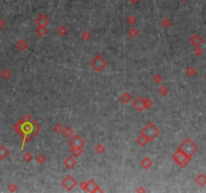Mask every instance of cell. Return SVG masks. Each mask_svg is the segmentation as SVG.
Masks as SVG:
<instances>
[{"mask_svg": "<svg viewBox=\"0 0 206 193\" xmlns=\"http://www.w3.org/2000/svg\"><path fill=\"white\" fill-rule=\"evenodd\" d=\"M57 33L62 36H64V35L67 34V28L64 25H60L59 28H57Z\"/></svg>", "mask_w": 206, "mask_h": 193, "instance_id": "cell-24", "label": "cell"}, {"mask_svg": "<svg viewBox=\"0 0 206 193\" xmlns=\"http://www.w3.org/2000/svg\"><path fill=\"white\" fill-rule=\"evenodd\" d=\"M137 22V18L134 15H130L127 17V23H129L130 25H134Z\"/></svg>", "mask_w": 206, "mask_h": 193, "instance_id": "cell-32", "label": "cell"}, {"mask_svg": "<svg viewBox=\"0 0 206 193\" xmlns=\"http://www.w3.org/2000/svg\"><path fill=\"white\" fill-rule=\"evenodd\" d=\"M95 151L98 154H104V153L106 152V147L103 144H98L95 147Z\"/></svg>", "mask_w": 206, "mask_h": 193, "instance_id": "cell-23", "label": "cell"}, {"mask_svg": "<svg viewBox=\"0 0 206 193\" xmlns=\"http://www.w3.org/2000/svg\"><path fill=\"white\" fill-rule=\"evenodd\" d=\"M14 130L19 135L23 136V141L21 144V151H23L25 143L31 140L40 131V125L35 122L29 115H25L20 122H18L15 125Z\"/></svg>", "mask_w": 206, "mask_h": 193, "instance_id": "cell-1", "label": "cell"}, {"mask_svg": "<svg viewBox=\"0 0 206 193\" xmlns=\"http://www.w3.org/2000/svg\"><path fill=\"white\" fill-rule=\"evenodd\" d=\"M205 79H206V76H205Z\"/></svg>", "mask_w": 206, "mask_h": 193, "instance_id": "cell-43", "label": "cell"}, {"mask_svg": "<svg viewBox=\"0 0 206 193\" xmlns=\"http://www.w3.org/2000/svg\"><path fill=\"white\" fill-rule=\"evenodd\" d=\"M194 53H195V56H201L203 54V49L200 48L198 46V48H196V49H195Z\"/></svg>", "mask_w": 206, "mask_h": 193, "instance_id": "cell-36", "label": "cell"}, {"mask_svg": "<svg viewBox=\"0 0 206 193\" xmlns=\"http://www.w3.org/2000/svg\"><path fill=\"white\" fill-rule=\"evenodd\" d=\"M131 1H132V2H133V3H136V2H137V1H138V0H131Z\"/></svg>", "mask_w": 206, "mask_h": 193, "instance_id": "cell-41", "label": "cell"}, {"mask_svg": "<svg viewBox=\"0 0 206 193\" xmlns=\"http://www.w3.org/2000/svg\"><path fill=\"white\" fill-rule=\"evenodd\" d=\"M181 1H183V2H185V1H187V0H181Z\"/></svg>", "mask_w": 206, "mask_h": 193, "instance_id": "cell-42", "label": "cell"}, {"mask_svg": "<svg viewBox=\"0 0 206 193\" xmlns=\"http://www.w3.org/2000/svg\"><path fill=\"white\" fill-rule=\"evenodd\" d=\"M62 134H64L67 138H70V139L73 136V135H75V133H73V130L70 128V127H65V128H64Z\"/></svg>", "mask_w": 206, "mask_h": 193, "instance_id": "cell-20", "label": "cell"}, {"mask_svg": "<svg viewBox=\"0 0 206 193\" xmlns=\"http://www.w3.org/2000/svg\"><path fill=\"white\" fill-rule=\"evenodd\" d=\"M34 22L37 26L40 27H46L49 24V18L45 14H39L36 18L34 19Z\"/></svg>", "mask_w": 206, "mask_h": 193, "instance_id": "cell-8", "label": "cell"}, {"mask_svg": "<svg viewBox=\"0 0 206 193\" xmlns=\"http://www.w3.org/2000/svg\"><path fill=\"white\" fill-rule=\"evenodd\" d=\"M9 190L10 191H16V190H17V185H16V184H13V183H11L9 185Z\"/></svg>", "mask_w": 206, "mask_h": 193, "instance_id": "cell-37", "label": "cell"}, {"mask_svg": "<svg viewBox=\"0 0 206 193\" xmlns=\"http://www.w3.org/2000/svg\"><path fill=\"white\" fill-rule=\"evenodd\" d=\"M153 82H155V84H160V82H163V76H162L160 73L155 74L153 78Z\"/></svg>", "mask_w": 206, "mask_h": 193, "instance_id": "cell-30", "label": "cell"}, {"mask_svg": "<svg viewBox=\"0 0 206 193\" xmlns=\"http://www.w3.org/2000/svg\"><path fill=\"white\" fill-rule=\"evenodd\" d=\"M82 152H84V148H82V147H73V148H70V153H71V155H73V157H79V156H81Z\"/></svg>", "mask_w": 206, "mask_h": 193, "instance_id": "cell-15", "label": "cell"}, {"mask_svg": "<svg viewBox=\"0 0 206 193\" xmlns=\"http://www.w3.org/2000/svg\"><path fill=\"white\" fill-rule=\"evenodd\" d=\"M68 146H70V148H73V147L84 148V146H86V141H84L79 135H73V136L70 138V141H68Z\"/></svg>", "mask_w": 206, "mask_h": 193, "instance_id": "cell-7", "label": "cell"}, {"mask_svg": "<svg viewBox=\"0 0 206 193\" xmlns=\"http://www.w3.org/2000/svg\"><path fill=\"white\" fill-rule=\"evenodd\" d=\"M3 25H4V21L0 18V28H1V27H3Z\"/></svg>", "mask_w": 206, "mask_h": 193, "instance_id": "cell-39", "label": "cell"}, {"mask_svg": "<svg viewBox=\"0 0 206 193\" xmlns=\"http://www.w3.org/2000/svg\"><path fill=\"white\" fill-rule=\"evenodd\" d=\"M186 73H187L188 76H194L196 74V70L193 67H189L187 70H186Z\"/></svg>", "mask_w": 206, "mask_h": 193, "instance_id": "cell-31", "label": "cell"}, {"mask_svg": "<svg viewBox=\"0 0 206 193\" xmlns=\"http://www.w3.org/2000/svg\"><path fill=\"white\" fill-rule=\"evenodd\" d=\"M133 108L136 110V111L138 112H143L145 110V107H144V99L142 98V96H139V98H137L135 101L133 102Z\"/></svg>", "mask_w": 206, "mask_h": 193, "instance_id": "cell-10", "label": "cell"}, {"mask_svg": "<svg viewBox=\"0 0 206 193\" xmlns=\"http://www.w3.org/2000/svg\"><path fill=\"white\" fill-rule=\"evenodd\" d=\"M154 105L153 103V101L151 100V99L149 98H145L144 99V107H145V110H148V109H150L151 107H152Z\"/></svg>", "mask_w": 206, "mask_h": 193, "instance_id": "cell-25", "label": "cell"}, {"mask_svg": "<svg viewBox=\"0 0 206 193\" xmlns=\"http://www.w3.org/2000/svg\"><path fill=\"white\" fill-rule=\"evenodd\" d=\"M86 191H87V192H103V189L100 188V186L96 183L95 180L90 179V180L87 182Z\"/></svg>", "mask_w": 206, "mask_h": 193, "instance_id": "cell-9", "label": "cell"}, {"mask_svg": "<svg viewBox=\"0 0 206 193\" xmlns=\"http://www.w3.org/2000/svg\"><path fill=\"white\" fill-rule=\"evenodd\" d=\"M178 149H179L180 151H182L183 153H185L187 156L191 157V158H192V156L198 151V147H197V145L192 141L190 138H186V139L180 144Z\"/></svg>", "mask_w": 206, "mask_h": 193, "instance_id": "cell-3", "label": "cell"}, {"mask_svg": "<svg viewBox=\"0 0 206 193\" xmlns=\"http://www.w3.org/2000/svg\"><path fill=\"white\" fill-rule=\"evenodd\" d=\"M60 184H62V186L64 187L67 191H71V190L76 186L78 182H76V180L73 177V176L67 175L62 179V181L60 182Z\"/></svg>", "mask_w": 206, "mask_h": 193, "instance_id": "cell-6", "label": "cell"}, {"mask_svg": "<svg viewBox=\"0 0 206 193\" xmlns=\"http://www.w3.org/2000/svg\"><path fill=\"white\" fill-rule=\"evenodd\" d=\"M128 33H129V35H130L131 37L135 38V37H137L139 35L140 31H139V29L136 28V27H132V28H130V30H129Z\"/></svg>", "mask_w": 206, "mask_h": 193, "instance_id": "cell-22", "label": "cell"}, {"mask_svg": "<svg viewBox=\"0 0 206 193\" xmlns=\"http://www.w3.org/2000/svg\"><path fill=\"white\" fill-rule=\"evenodd\" d=\"M36 162L38 164H40V165H42V164H44L45 162H46V158H45V156L44 155H42V154H40V155H38L36 157Z\"/></svg>", "mask_w": 206, "mask_h": 193, "instance_id": "cell-29", "label": "cell"}, {"mask_svg": "<svg viewBox=\"0 0 206 193\" xmlns=\"http://www.w3.org/2000/svg\"><path fill=\"white\" fill-rule=\"evenodd\" d=\"M161 24L163 25V27H165V28H167V27H169L172 23H171V20H170L169 18H164L163 20H162Z\"/></svg>", "mask_w": 206, "mask_h": 193, "instance_id": "cell-34", "label": "cell"}, {"mask_svg": "<svg viewBox=\"0 0 206 193\" xmlns=\"http://www.w3.org/2000/svg\"><path fill=\"white\" fill-rule=\"evenodd\" d=\"M35 32H36L37 36L39 37H44L46 34H47L48 30L46 27H40V26H37L36 30H35Z\"/></svg>", "mask_w": 206, "mask_h": 193, "instance_id": "cell-17", "label": "cell"}, {"mask_svg": "<svg viewBox=\"0 0 206 193\" xmlns=\"http://www.w3.org/2000/svg\"><path fill=\"white\" fill-rule=\"evenodd\" d=\"M189 42H190L191 45L195 46V48H198V46H200V45H201V43L203 42V39H202V37L200 36L199 34L195 33V34H193L190 37V39H189Z\"/></svg>", "mask_w": 206, "mask_h": 193, "instance_id": "cell-11", "label": "cell"}, {"mask_svg": "<svg viewBox=\"0 0 206 193\" xmlns=\"http://www.w3.org/2000/svg\"><path fill=\"white\" fill-rule=\"evenodd\" d=\"M172 159L176 162V164L179 165L180 167H186L189 164V162L191 161V157L186 155L185 153H183L182 151H180L179 149H177V151L173 154Z\"/></svg>", "mask_w": 206, "mask_h": 193, "instance_id": "cell-5", "label": "cell"}, {"mask_svg": "<svg viewBox=\"0 0 206 193\" xmlns=\"http://www.w3.org/2000/svg\"><path fill=\"white\" fill-rule=\"evenodd\" d=\"M82 38L84 39V41H89L90 40V38H92V34H90V31H87V30H86V31H84L82 33Z\"/></svg>", "mask_w": 206, "mask_h": 193, "instance_id": "cell-27", "label": "cell"}, {"mask_svg": "<svg viewBox=\"0 0 206 193\" xmlns=\"http://www.w3.org/2000/svg\"><path fill=\"white\" fill-rule=\"evenodd\" d=\"M195 181H196V183L198 184L199 186H204L206 184V175L201 173V174H199L198 176L195 179Z\"/></svg>", "mask_w": 206, "mask_h": 193, "instance_id": "cell-16", "label": "cell"}, {"mask_svg": "<svg viewBox=\"0 0 206 193\" xmlns=\"http://www.w3.org/2000/svg\"><path fill=\"white\" fill-rule=\"evenodd\" d=\"M137 143L139 144V146H141V147H145L149 141H148V139L145 136H143L142 134H140V136L137 138Z\"/></svg>", "mask_w": 206, "mask_h": 193, "instance_id": "cell-18", "label": "cell"}, {"mask_svg": "<svg viewBox=\"0 0 206 193\" xmlns=\"http://www.w3.org/2000/svg\"><path fill=\"white\" fill-rule=\"evenodd\" d=\"M90 65L97 73H102L107 68V65H108V62H107L106 59L103 56L97 54L94 59L90 60Z\"/></svg>", "mask_w": 206, "mask_h": 193, "instance_id": "cell-4", "label": "cell"}, {"mask_svg": "<svg viewBox=\"0 0 206 193\" xmlns=\"http://www.w3.org/2000/svg\"><path fill=\"white\" fill-rule=\"evenodd\" d=\"M2 76H3L4 79H9L10 76H11V71L9 70H4L2 71Z\"/></svg>", "mask_w": 206, "mask_h": 193, "instance_id": "cell-35", "label": "cell"}, {"mask_svg": "<svg viewBox=\"0 0 206 193\" xmlns=\"http://www.w3.org/2000/svg\"><path fill=\"white\" fill-rule=\"evenodd\" d=\"M168 92H169V90H168V88H167L166 85H161V87L158 89V93L160 94L161 96H166L167 94H168Z\"/></svg>", "mask_w": 206, "mask_h": 193, "instance_id": "cell-26", "label": "cell"}, {"mask_svg": "<svg viewBox=\"0 0 206 193\" xmlns=\"http://www.w3.org/2000/svg\"><path fill=\"white\" fill-rule=\"evenodd\" d=\"M143 136H145L148 139V141L151 142L153 140H155L156 138L159 136L160 134V130L156 127V125L152 122H149L147 124L144 128L142 129L141 132H140Z\"/></svg>", "mask_w": 206, "mask_h": 193, "instance_id": "cell-2", "label": "cell"}, {"mask_svg": "<svg viewBox=\"0 0 206 193\" xmlns=\"http://www.w3.org/2000/svg\"><path fill=\"white\" fill-rule=\"evenodd\" d=\"M76 163H78V162H76V160L75 159L73 156H68L64 161V165L67 168V169H73V168H75Z\"/></svg>", "mask_w": 206, "mask_h": 193, "instance_id": "cell-12", "label": "cell"}, {"mask_svg": "<svg viewBox=\"0 0 206 193\" xmlns=\"http://www.w3.org/2000/svg\"><path fill=\"white\" fill-rule=\"evenodd\" d=\"M140 164H141V166L146 170L150 169V168L153 166V162L149 157H145V158H143Z\"/></svg>", "mask_w": 206, "mask_h": 193, "instance_id": "cell-13", "label": "cell"}, {"mask_svg": "<svg viewBox=\"0 0 206 193\" xmlns=\"http://www.w3.org/2000/svg\"><path fill=\"white\" fill-rule=\"evenodd\" d=\"M120 100L123 104L128 105L132 102V96L129 93H124L123 95L120 96Z\"/></svg>", "mask_w": 206, "mask_h": 193, "instance_id": "cell-14", "label": "cell"}, {"mask_svg": "<svg viewBox=\"0 0 206 193\" xmlns=\"http://www.w3.org/2000/svg\"><path fill=\"white\" fill-rule=\"evenodd\" d=\"M23 160L25 162H31L32 160H33V155H32L31 153L29 152H26L23 154Z\"/></svg>", "mask_w": 206, "mask_h": 193, "instance_id": "cell-28", "label": "cell"}, {"mask_svg": "<svg viewBox=\"0 0 206 193\" xmlns=\"http://www.w3.org/2000/svg\"><path fill=\"white\" fill-rule=\"evenodd\" d=\"M86 186H87V181H82L81 183H79V187L86 191Z\"/></svg>", "mask_w": 206, "mask_h": 193, "instance_id": "cell-38", "label": "cell"}, {"mask_svg": "<svg viewBox=\"0 0 206 193\" xmlns=\"http://www.w3.org/2000/svg\"><path fill=\"white\" fill-rule=\"evenodd\" d=\"M8 154H9V151L4 146H0V159L1 160L5 159L8 156Z\"/></svg>", "mask_w": 206, "mask_h": 193, "instance_id": "cell-21", "label": "cell"}, {"mask_svg": "<svg viewBox=\"0 0 206 193\" xmlns=\"http://www.w3.org/2000/svg\"><path fill=\"white\" fill-rule=\"evenodd\" d=\"M137 191H143V192H145V191H146V190H145L144 188H139L138 190H137Z\"/></svg>", "mask_w": 206, "mask_h": 193, "instance_id": "cell-40", "label": "cell"}, {"mask_svg": "<svg viewBox=\"0 0 206 193\" xmlns=\"http://www.w3.org/2000/svg\"><path fill=\"white\" fill-rule=\"evenodd\" d=\"M16 48L21 51L25 50L27 48V42L24 39H19L17 42H16Z\"/></svg>", "mask_w": 206, "mask_h": 193, "instance_id": "cell-19", "label": "cell"}, {"mask_svg": "<svg viewBox=\"0 0 206 193\" xmlns=\"http://www.w3.org/2000/svg\"><path fill=\"white\" fill-rule=\"evenodd\" d=\"M53 131L56 132V133H62L64 127H62V125H60V124H56L53 127Z\"/></svg>", "mask_w": 206, "mask_h": 193, "instance_id": "cell-33", "label": "cell"}]
</instances>
